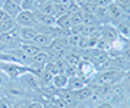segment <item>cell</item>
Returning <instances> with one entry per match:
<instances>
[{"label":"cell","instance_id":"6da1fadb","mask_svg":"<svg viewBox=\"0 0 130 108\" xmlns=\"http://www.w3.org/2000/svg\"><path fill=\"white\" fill-rule=\"evenodd\" d=\"M121 78H123V72L120 69H104L98 72L97 75H94L93 81L95 87L97 85H114Z\"/></svg>","mask_w":130,"mask_h":108},{"label":"cell","instance_id":"7a4b0ae2","mask_svg":"<svg viewBox=\"0 0 130 108\" xmlns=\"http://www.w3.org/2000/svg\"><path fill=\"white\" fill-rule=\"evenodd\" d=\"M0 68L2 72H5L9 79H16L20 75H23L25 72H30V68L28 65L16 63V62H2L0 61Z\"/></svg>","mask_w":130,"mask_h":108},{"label":"cell","instance_id":"3957f363","mask_svg":"<svg viewBox=\"0 0 130 108\" xmlns=\"http://www.w3.org/2000/svg\"><path fill=\"white\" fill-rule=\"evenodd\" d=\"M0 40L6 43L7 49L9 48H19L20 45V39H19V26L16 25L14 28L6 30V32L0 33Z\"/></svg>","mask_w":130,"mask_h":108},{"label":"cell","instance_id":"277c9868","mask_svg":"<svg viewBox=\"0 0 130 108\" xmlns=\"http://www.w3.org/2000/svg\"><path fill=\"white\" fill-rule=\"evenodd\" d=\"M77 74H78L79 78H83L87 84H88L90 81L94 78V75H95V66L91 63V61H88V59H81V62H79L78 65H77Z\"/></svg>","mask_w":130,"mask_h":108},{"label":"cell","instance_id":"5b68a950","mask_svg":"<svg viewBox=\"0 0 130 108\" xmlns=\"http://www.w3.org/2000/svg\"><path fill=\"white\" fill-rule=\"evenodd\" d=\"M5 94L9 98H23L26 94V87L22 82H16V81H10L5 84Z\"/></svg>","mask_w":130,"mask_h":108},{"label":"cell","instance_id":"8992f818","mask_svg":"<svg viewBox=\"0 0 130 108\" xmlns=\"http://www.w3.org/2000/svg\"><path fill=\"white\" fill-rule=\"evenodd\" d=\"M14 23L18 25V26H29V28H35L38 25L36 19H35V14L30 10H22L14 17Z\"/></svg>","mask_w":130,"mask_h":108},{"label":"cell","instance_id":"52a82bcc","mask_svg":"<svg viewBox=\"0 0 130 108\" xmlns=\"http://www.w3.org/2000/svg\"><path fill=\"white\" fill-rule=\"evenodd\" d=\"M100 35H101V38L104 40L110 43H114L116 40H119V32H117V29L111 25H104L101 26V30H100Z\"/></svg>","mask_w":130,"mask_h":108},{"label":"cell","instance_id":"ba28073f","mask_svg":"<svg viewBox=\"0 0 130 108\" xmlns=\"http://www.w3.org/2000/svg\"><path fill=\"white\" fill-rule=\"evenodd\" d=\"M2 10L14 20V17L22 12V7H20V5L14 3V2H12V0H5V2L2 3Z\"/></svg>","mask_w":130,"mask_h":108},{"label":"cell","instance_id":"9c48e42d","mask_svg":"<svg viewBox=\"0 0 130 108\" xmlns=\"http://www.w3.org/2000/svg\"><path fill=\"white\" fill-rule=\"evenodd\" d=\"M107 12H108V17H110V22H120L123 19V16H124V12L121 9L120 6L117 5V3H110V5L107 6Z\"/></svg>","mask_w":130,"mask_h":108},{"label":"cell","instance_id":"30bf717a","mask_svg":"<svg viewBox=\"0 0 130 108\" xmlns=\"http://www.w3.org/2000/svg\"><path fill=\"white\" fill-rule=\"evenodd\" d=\"M72 94H74L75 101H87V99H90L94 95V88L91 85L87 84V85H84L83 88L77 89V91H72Z\"/></svg>","mask_w":130,"mask_h":108},{"label":"cell","instance_id":"8fae6325","mask_svg":"<svg viewBox=\"0 0 130 108\" xmlns=\"http://www.w3.org/2000/svg\"><path fill=\"white\" fill-rule=\"evenodd\" d=\"M5 52H7L9 55H12V56H13L19 63H22V65H25V63L29 65V63H30V58H29L20 48H9V49H6Z\"/></svg>","mask_w":130,"mask_h":108},{"label":"cell","instance_id":"7c38bea8","mask_svg":"<svg viewBox=\"0 0 130 108\" xmlns=\"http://www.w3.org/2000/svg\"><path fill=\"white\" fill-rule=\"evenodd\" d=\"M36 28H29V26H19V39L20 42H30L36 36Z\"/></svg>","mask_w":130,"mask_h":108},{"label":"cell","instance_id":"4fadbf2b","mask_svg":"<svg viewBox=\"0 0 130 108\" xmlns=\"http://www.w3.org/2000/svg\"><path fill=\"white\" fill-rule=\"evenodd\" d=\"M35 14V19H36V23H42L43 26H55L56 17L54 14H46V13H42L39 10L33 12Z\"/></svg>","mask_w":130,"mask_h":108},{"label":"cell","instance_id":"5bb4252c","mask_svg":"<svg viewBox=\"0 0 130 108\" xmlns=\"http://www.w3.org/2000/svg\"><path fill=\"white\" fill-rule=\"evenodd\" d=\"M19 48H20V49H22V51H23L29 58L35 56L38 52H41V51H42V48L36 46V45H35V43H32V42H20Z\"/></svg>","mask_w":130,"mask_h":108},{"label":"cell","instance_id":"9a60e30c","mask_svg":"<svg viewBox=\"0 0 130 108\" xmlns=\"http://www.w3.org/2000/svg\"><path fill=\"white\" fill-rule=\"evenodd\" d=\"M32 43H35L36 46L39 48H46L49 43L52 42V38L49 36V35H46V33H41V32H38L36 33V36L30 40Z\"/></svg>","mask_w":130,"mask_h":108},{"label":"cell","instance_id":"2e32d148","mask_svg":"<svg viewBox=\"0 0 130 108\" xmlns=\"http://www.w3.org/2000/svg\"><path fill=\"white\" fill-rule=\"evenodd\" d=\"M84 85H87V82L79 78L78 75H74V76H70L68 78V84H67V88L65 89H70V91H77V89L83 88Z\"/></svg>","mask_w":130,"mask_h":108},{"label":"cell","instance_id":"e0dca14e","mask_svg":"<svg viewBox=\"0 0 130 108\" xmlns=\"http://www.w3.org/2000/svg\"><path fill=\"white\" fill-rule=\"evenodd\" d=\"M19 78L22 79V84H23L25 87H29V88H36L38 85H39L38 76L33 75V74H30V72H25L23 75H20Z\"/></svg>","mask_w":130,"mask_h":108},{"label":"cell","instance_id":"ac0fdd59","mask_svg":"<svg viewBox=\"0 0 130 108\" xmlns=\"http://www.w3.org/2000/svg\"><path fill=\"white\" fill-rule=\"evenodd\" d=\"M67 84H68V76L65 75V74H62V72L54 75V78H52V85L56 89H65L67 88Z\"/></svg>","mask_w":130,"mask_h":108},{"label":"cell","instance_id":"d6986e66","mask_svg":"<svg viewBox=\"0 0 130 108\" xmlns=\"http://www.w3.org/2000/svg\"><path fill=\"white\" fill-rule=\"evenodd\" d=\"M94 16L97 17V20L100 23H108V22H110L107 7H104V6H97L95 10H94Z\"/></svg>","mask_w":130,"mask_h":108},{"label":"cell","instance_id":"ffe728a7","mask_svg":"<svg viewBox=\"0 0 130 108\" xmlns=\"http://www.w3.org/2000/svg\"><path fill=\"white\" fill-rule=\"evenodd\" d=\"M48 61H51V56H49V53L48 52H38L35 56L30 58V62L32 63H38V65H42V66H45L46 65V62Z\"/></svg>","mask_w":130,"mask_h":108},{"label":"cell","instance_id":"44dd1931","mask_svg":"<svg viewBox=\"0 0 130 108\" xmlns=\"http://www.w3.org/2000/svg\"><path fill=\"white\" fill-rule=\"evenodd\" d=\"M55 25L58 28H64V29H70L71 28V13H64L56 17V22Z\"/></svg>","mask_w":130,"mask_h":108},{"label":"cell","instance_id":"7402d4cb","mask_svg":"<svg viewBox=\"0 0 130 108\" xmlns=\"http://www.w3.org/2000/svg\"><path fill=\"white\" fill-rule=\"evenodd\" d=\"M117 32H119V36L124 39H129V35H130V28H129V22L127 20H121V22H117Z\"/></svg>","mask_w":130,"mask_h":108},{"label":"cell","instance_id":"603a6c76","mask_svg":"<svg viewBox=\"0 0 130 108\" xmlns=\"http://www.w3.org/2000/svg\"><path fill=\"white\" fill-rule=\"evenodd\" d=\"M52 78H54V75L49 74L46 69H43L41 72V75L38 76V81H39V84H41L43 88H46V87H49V85L52 84Z\"/></svg>","mask_w":130,"mask_h":108},{"label":"cell","instance_id":"cb8c5ba5","mask_svg":"<svg viewBox=\"0 0 130 108\" xmlns=\"http://www.w3.org/2000/svg\"><path fill=\"white\" fill-rule=\"evenodd\" d=\"M83 25H88V26H98L100 22L97 17L94 16V13H83Z\"/></svg>","mask_w":130,"mask_h":108},{"label":"cell","instance_id":"d4e9b609","mask_svg":"<svg viewBox=\"0 0 130 108\" xmlns=\"http://www.w3.org/2000/svg\"><path fill=\"white\" fill-rule=\"evenodd\" d=\"M54 9H55V5L49 0V2H43V3L39 6L38 10L42 12V13H46V14H54Z\"/></svg>","mask_w":130,"mask_h":108},{"label":"cell","instance_id":"484cf974","mask_svg":"<svg viewBox=\"0 0 130 108\" xmlns=\"http://www.w3.org/2000/svg\"><path fill=\"white\" fill-rule=\"evenodd\" d=\"M81 23H83V12H78V13H71V26L81 25Z\"/></svg>","mask_w":130,"mask_h":108},{"label":"cell","instance_id":"4316f807","mask_svg":"<svg viewBox=\"0 0 130 108\" xmlns=\"http://www.w3.org/2000/svg\"><path fill=\"white\" fill-rule=\"evenodd\" d=\"M68 12V6L67 5H55V9H54V16L58 17L61 14H64Z\"/></svg>","mask_w":130,"mask_h":108},{"label":"cell","instance_id":"83f0119b","mask_svg":"<svg viewBox=\"0 0 130 108\" xmlns=\"http://www.w3.org/2000/svg\"><path fill=\"white\" fill-rule=\"evenodd\" d=\"M0 108H13V101H12V98L3 95L0 98Z\"/></svg>","mask_w":130,"mask_h":108},{"label":"cell","instance_id":"f1b7e54d","mask_svg":"<svg viewBox=\"0 0 130 108\" xmlns=\"http://www.w3.org/2000/svg\"><path fill=\"white\" fill-rule=\"evenodd\" d=\"M32 101H29V99H25V98H20L19 101L13 102V108H29Z\"/></svg>","mask_w":130,"mask_h":108},{"label":"cell","instance_id":"f546056e","mask_svg":"<svg viewBox=\"0 0 130 108\" xmlns=\"http://www.w3.org/2000/svg\"><path fill=\"white\" fill-rule=\"evenodd\" d=\"M35 3H36V0H22L20 7H22V10H30L32 12Z\"/></svg>","mask_w":130,"mask_h":108},{"label":"cell","instance_id":"4dcf8cb0","mask_svg":"<svg viewBox=\"0 0 130 108\" xmlns=\"http://www.w3.org/2000/svg\"><path fill=\"white\" fill-rule=\"evenodd\" d=\"M52 108H68V104L62 101L61 98H58L55 101H52Z\"/></svg>","mask_w":130,"mask_h":108},{"label":"cell","instance_id":"1f68e13d","mask_svg":"<svg viewBox=\"0 0 130 108\" xmlns=\"http://www.w3.org/2000/svg\"><path fill=\"white\" fill-rule=\"evenodd\" d=\"M97 108H114L111 102H108V101H104V102H100L97 105Z\"/></svg>","mask_w":130,"mask_h":108},{"label":"cell","instance_id":"d6a6232c","mask_svg":"<svg viewBox=\"0 0 130 108\" xmlns=\"http://www.w3.org/2000/svg\"><path fill=\"white\" fill-rule=\"evenodd\" d=\"M7 19H10V16H7V14H6L3 10H2V7H0V25L3 23L5 20H7Z\"/></svg>","mask_w":130,"mask_h":108},{"label":"cell","instance_id":"836d02e7","mask_svg":"<svg viewBox=\"0 0 130 108\" xmlns=\"http://www.w3.org/2000/svg\"><path fill=\"white\" fill-rule=\"evenodd\" d=\"M52 3H54V5H70V2L71 0H51Z\"/></svg>","mask_w":130,"mask_h":108},{"label":"cell","instance_id":"e575fe53","mask_svg":"<svg viewBox=\"0 0 130 108\" xmlns=\"http://www.w3.org/2000/svg\"><path fill=\"white\" fill-rule=\"evenodd\" d=\"M9 79L7 76H3V74L0 72V85H3V84H6V81Z\"/></svg>","mask_w":130,"mask_h":108},{"label":"cell","instance_id":"d590c367","mask_svg":"<svg viewBox=\"0 0 130 108\" xmlns=\"http://www.w3.org/2000/svg\"><path fill=\"white\" fill-rule=\"evenodd\" d=\"M6 49H7V46H6V43H3L2 40H0V53H2V52H5Z\"/></svg>","mask_w":130,"mask_h":108},{"label":"cell","instance_id":"8d00e7d4","mask_svg":"<svg viewBox=\"0 0 130 108\" xmlns=\"http://www.w3.org/2000/svg\"><path fill=\"white\" fill-rule=\"evenodd\" d=\"M3 95H5V89H3V87H2V85H0V98H2Z\"/></svg>","mask_w":130,"mask_h":108},{"label":"cell","instance_id":"74e56055","mask_svg":"<svg viewBox=\"0 0 130 108\" xmlns=\"http://www.w3.org/2000/svg\"><path fill=\"white\" fill-rule=\"evenodd\" d=\"M12 2H14V3H18V5H20V3H22V0H12Z\"/></svg>","mask_w":130,"mask_h":108},{"label":"cell","instance_id":"f35d334b","mask_svg":"<svg viewBox=\"0 0 130 108\" xmlns=\"http://www.w3.org/2000/svg\"><path fill=\"white\" fill-rule=\"evenodd\" d=\"M120 108H129V105H126V104H124V105H121Z\"/></svg>","mask_w":130,"mask_h":108},{"label":"cell","instance_id":"ab89813d","mask_svg":"<svg viewBox=\"0 0 130 108\" xmlns=\"http://www.w3.org/2000/svg\"><path fill=\"white\" fill-rule=\"evenodd\" d=\"M83 108H85V107H83Z\"/></svg>","mask_w":130,"mask_h":108}]
</instances>
